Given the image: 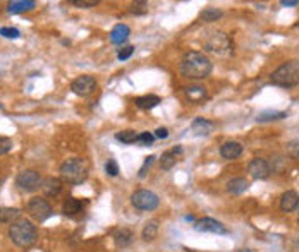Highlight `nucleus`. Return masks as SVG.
<instances>
[{
  "label": "nucleus",
  "instance_id": "1",
  "mask_svg": "<svg viewBox=\"0 0 299 252\" xmlns=\"http://www.w3.org/2000/svg\"><path fill=\"white\" fill-rule=\"evenodd\" d=\"M211 60L201 52H187L181 62V74L187 79H205L211 74Z\"/></svg>",
  "mask_w": 299,
  "mask_h": 252
},
{
  "label": "nucleus",
  "instance_id": "2",
  "mask_svg": "<svg viewBox=\"0 0 299 252\" xmlns=\"http://www.w3.org/2000/svg\"><path fill=\"white\" fill-rule=\"evenodd\" d=\"M9 238L18 247H29L38 238V230L28 220H18L9 227Z\"/></svg>",
  "mask_w": 299,
  "mask_h": 252
},
{
  "label": "nucleus",
  "instance_id": "3",
  "mask_svg": "<svg viewBox=\"0 0 299 252\" xmlns=\"http://www.w3.org/2000/svg\"><path fill=\"white\" fill-rule=\"evenodd\" d=\"M60 179L62 182H67L70 186H78V184L85 182L88 177V167L81 158H69L66 160L59 168Z\"/></svg>",
  "mask_w": 299,
  "mask_h": 252
},
{
  "label": "nucleus",
  "instance_id": "4",
  "mask_svg": "<svg viewBox=\"0 0 299 252\" xmlns=\"http://www.w3.org/2000/svg\"><path fill=\"white\" fill-rule=\"evenodd\" d=\"M272 84L280 88H294L299 84V60H289L282 63L270 76Z\"/></svg>",
  "mask_w": 299,
  "mask_h": 252
},
{
  "label": "nucleus",
  "instance_id": "5",
  "mask_svg": "<svg viewBox=\"0 0 299 252\" xmlns=\"http://www.w3.org/2000/svg\"><path fill=\"white\" fill-rule=\"evenodd\" d=\"M205 50L215 53V55L226 57L234 52V43L229 38V35H226L224 31H215L205 40Z\"/></svg>",
  "mask_w": 299,
  "mask_h": 252
},
{
  "label": "nucleus",
  "instance_id": "6",
  "mask_svg": "<svg viewBox=\"0 0 299 252\" xmlns=\"http://www.w3.org/2000/svg\"><path fill=\"white\" fill-rule=\"evenodd\" d=\"M131 203L136 210L141 211H153L155 208H159L160 199L155 192L152 190H146V189H139L131 196Z\"/></svg>",
  "mask_w": 299,
  "mask_h": 252
},
{
  "label": "nucleus",
  "instance_id": "7",
  "mask_svg": "<svg viewBox=\"0 0 299 252\" xmlns=\"http://www.w3.org/2000/svg\"><path fill=\"white\" fill-rule=\"evenodd\" d=\"M43 179L36 170H23L16 177V186L24 192H35L36 189L42 187Z\"/></svg>",
  "mask_w": 299,
  "mask_h": 252
},
{
  "label": "nucleus",
  "instance_id": "8",
  "mask_svg": "<svg viewBox=\"0 0 299 252\" xmlns=\"http://www.w3.org/2000/svg\"><path fill=\"white\" fill-rule=\"evenodd\" d=\"M28 214L36 221H45L52 216V206L48 204V201L43 199V197H33L28 203Z\"/></svg>",
  "mask_w": 299,
  "mask_h": 252
},
{
  "label": "nucleus",
  "instance_id": "9",
  "mask_svg": "<svg viewBox=\"0 0 299 252\" xmlns=\"http://www.w3.org/2000/svg\"><path fill=\"white\" fill-rule=\"evenodd\" d=\"M70 89L78 96H90L96 89V79L93 76H79L70 83Z\"/></svg>",
  "mask_w": 299,
  "mask_h": 252
},
{
  "label": "nucleus",
  "instance_id": "10",
  "mask_svg": "<svg viewBox=\"0 0 299 252\" xmlns=\"http://www.w3.org/2000/svg\"><path fill=\"white\" fill-rule=\"evenodd\" d=\"M248 172H250V175L253 177V179L265 180L270 177L272 170H270V165H268L267 160H263V158H254V160H251L250 167H248Z\"/></svg>",
  "mask_w": 299,
  "mask_h": 252
},
{
  "label": "nucleus",
  "instance_id": "11",
  "mask_svg": "<svg viewBox=\"0 0 299 252\" xmlns=\"http://www.w3.org/2000/svg\"><path fill=\"white\" fill-rule=\"evenodd\" d=\"M194 230L196 231H207V233H220L226 235L227 228L220 223V221L213 220V218H203V220L194 223Z\"/></svg>",
  "mask_w": 299,
  "mask_h": 252
},
{
  "label": "nucleus",
  "instance_id": "12",
  "mask_svg": "<svg viewBox=\"0 0 299 252\" xmlns=\"http://www.w3.org/2000/svg\"><path fill=\"white\" fill-rule=\"evenodd\" d=\"M86 203L81 199H76V197H69V199L64 201L62 204V213L69 218H76L85 211Z\"/></svg>",
  "mask_w": 299,
  "mask_h": 252
},
{
  "label": "nucleus",
  "instance_id": "13",
  "mask_svg": "<svg viewBox=\"0 0 299 252\" xmlns=\"http://www.w3.org/2000/svg\"><path fill=\"white\" fill-rule=\"evenodd\" d=\"M42 190L46 197H55L62 190V180L57 177H46L42 182Z\"/></svg>",
  "mask_w": 299,
  "mask_h": 252
},
{
  "label": "nucleus",
  "instance_id": "14",
  "mask_svg": "<svg viewBox=\"0 0 299 252\" xmlns=\"http://www.w3.org/2000/svg\"><path fill=\"white\" fill-rule=\"evenodd\" d=\"M299 208V194L296 190H287V192L282 194L280 197V210L285 213H291V211L298 210Z\"/></svg>",
  "mask_w": 299,
  "mask_h": 252
},
{
  "label": "nucleus",
  "instance_id": "15",
  "mask_svg": "<svg viewBox=\"0 0 299 252\" xmlns=\"http://www.w3.org/2000/svg\"><path fill=\"white\" fill-rule=\"evenodd\" d=\"M220 154L226 160H236V158H239L243 154V146L239 143H236V141H227L226 144H222Z\"/></svg>",
  "mask_w": 299,
  "mask_h": 252
},
{
  "label": "nucleus",
  "instance_id": "16",
  "mask_svg": "<svg viewBox=\"0 0 299 252\" xmlns=\"http://www.w3.org/2000/svg\"><path fill=\"white\" fill-rule=\"evenodd\" d=\"M213 129H215V124L207 119H194L193 124H191V132L194 136H208V134H211Z\"/></svg>",
  "mask_w": 299,
  "mask_h": 252
},
{
  "label": "nucleus",
  "instance_id": "17",
  "mask_svg": "<svg viewBox=\"0 0 299 252\" xmlns=\"http://www.w3.org/2000/svg\"><path fill=\"white\" fill-rule=\"evenodd\" d=\"M183 153V147L181 146H176L172 147V149L165 151V153L162 154V158H160V167L163 168V170H170V168L176 165L177 161V156Z\"/></svg>",
  "mask_w": 299,
  "mask_h": 252
},
{
  "label": "nucleus",
  "instance_id": "18",
  "mask_svg": "<svg viewBox=\"0 0 299 252\" xmlns=\"http://www.w3.org/2000/svg\"><path fill=\"white\" fill-rule=\"evenodd\" d=\"M36 7V4L33 0H14V2H9L7 12L9 14H21V12L33 11Z\"/></svg>",
  "mask_w": 299,
  "mask_h": 252
},
{
  "label": "nucleus",
  "instance_id": "19",
  "mask_svg": "<svg viewBox=\"0 0 299 252\" xmlns=\"http://www.w3.org/2000/svg\"><path fill=\"white\" fill-rule=\"evenodd\" d=\"M131 35V29L127 24H117L114 26V29L110 31V42L115 43V45H120V43H124L127 38H129Z\"/></svg>",
  "mask_w": 299,
  "mask_h": 252
},
{
  "label": "nucleus",
  "instance_id": "20",
  "mask_svg": "<svg viewBox=\"0 0 299 252\" xmlns=\"http://www.w3.org/2000/svg\"><path fill=\"white\" fill-rule=\"evenodd\" d=\"M114 240H115V245L117 247H127V245L133 244L134 240V235L129 228H119V230L114 233Z\"/></svg>",
  "mask_w": 299,
  "mask_h": 252
},
{
  "label": "nucleus",
  "instance_id": "21",
  "mask_svg": "<svg viewBox=\"0 0 299 252\" xmlns=\"http://www.w3.org/2000/svg\"><path fill=\"white\" fill-rule=\"evenodd\" d=\"M184 93H186L187 100L193 103H200L207 98V89L203 86H187V88H184Z\"/></svg>",
  "mask_w": 299,
  "mask_h": 252
},
{
  "label": "nucleus",
  "instance_id": "22",
  "mask_svg": "<svg viewBox=\"0 0 299 252\" xmlns=\"http://www.w3.org/2000/svg\"><path fill=\"white\" fill-rule=\"evenodd\" d=\"M160 102H162V100H160L159 96H155V95H144V96H139V98L134 100L136 106H138V108H141V110H152V108H155V106L159 105Z\"/></svg>",
  "mask_w": 299,
  "mask_h": 252
},
{
  "label": "nucleus",
  "instance_id": "23",
  "mask_svg": "<svg viewBox=\"0 0 299 252\" xmlns=\"http://www.w3.org/2000/svg\"><path fill=\"white\" fill-rule=\"evenodd\" d=\"M248 180L244 179V177H236V179H232V180H229L227 182V190H229L230 194H243V192H246L248 190Z\"/></svg>",
  "mask_w": 299,
  "mask_h": 252
},
{
  "label": "nucleus",
  "instance_id": "24",
  "mask_svg": "<svg viewBox=\"0 0 299 252\" xmlns=\"http://www.w3.org/2000/svg\"><path fill=\"white\" fill-rule=\"evenodd\" d=\"M157 235H159V221H155V220L148 221V223L143 227V231H141L143 240L144 242H152V240H155Z\"/></svg>",
  "mask_w": 299,
  "mask_h": 252
},
{
  "label": "nucleus",
  "instance_id": "25",
  "mask_svg": "<svg viewBox=\"0 0 299 252\" xmlns=\"http://www.w3.org/2000/svg\"><path fill=\"white\" fill-rule=\"evenodd\" d=\"M21 216V211L18 208H2L0 210V221L2 223H16Z\"/></svg>",
  "mask_w": 299,
  "mask_h": 252
},
{
  "label": "nucleus",
  "instance_id": "26",
  "mask_svg": "<svg viewBox=\"0 0 299 252\" xmlns=\"http://www.w3.org/2000/svg\"><path fill=\"white\" fill-rule=\"evenodd\" d=\"M222 16H224V12L218 11V9H215V7H207V9H205V11L200 14V19H201V21H205V22H213V21H218V19H220Z\"/></svg>",
  "mask_w": 299,
  "mask_h": 252
},
{
  "label": "nucleus",
  "instance_id": "27",
  "mask_svg": "<svg viewBox=\"0 0 299 252\" xmlns=\"http://www.w3.org/2000/svg\"><path fill=\"white\" fill-rule=\"evenodd\" d=\"M287 117L285 112H263L256 117V122H274V120H282Z\"/></svg>",
  "mask_w": 299,
  "mask_h": 252
},
{
  "label": "nucleus",
  "instance_id": "28",
  "mask_svg": "<svg viewBox=\"0 0 299 252\" xmlns=\"http://www.w3.org/2000/svg\"><path fill=\"white\" fill-rule=\"evenodd\" d=\"M115 139L119 141V143H122V144H133V143H136L138 134H136V130L127 129V130H122V132H117Z\"/></svg>",
  "mask_w": 299,
  "mask_h": 252
},
{
  "label": "nucleus",
  "instance_id": "29",
  "mask_svg": "<svg viewBox=\"0 0 299 252\" xmlns=\"http://www.w3.org/2000/svg\"><path fill=\"white\" fill-rule=\"evenodd\" d=\"M129 12H131V14H136V16L146 14V12H148L146 2H133V4H131V7H129Z\"/></svg>",
  "mask_w": 299,
  "mask_h": 252
},
{
  "label": "nucleus",
  "instance_id": "30",
  "mask_svg": "<svg viewBox=\"0 0 299 252\" xmlns=\"http://www.w3.org/2000/svg\"><path fill=\"white\" fill-rule=\"evenodd\" d=\"M153 141H155V134H150V132H141L138 134V139L136 143H139L141 146H152Z\"/></svg>",
  "mask_w": 299,
  "mask_h": 252
},
{
  "label": "nucleus",
  "instance_id": "31",
  "mask_svg": "<svg viewBox=\"0 0 299 252\" xmlns=\"http://www.w3.org/2000/svg\"><path fill=\"white\" fill-rule=\"evenodd\" d=\"M70 4L79 9H90L98 5V0H70Z\"/></svg>",
  "mask_w": 299,
  "mask_h": 252
},
{
  "label": "nucleus",
  "instance_id": "32",
  "mask_svg": "<svg viewBox=\"0 0 299 252\" xmlns=\"http://www.w3.org/2000/svg\"><path fill=\"white\" fill-rule=\"evenodd\" d=\"M0 35L4 36V38L16 40L21 36V33H19V29H16V28H7V26H4V28H0Z\"/></svg>",
  "mask_w": 299,
  "mask_h": 252
},
{
  "label": "nucleus",
  "instance_id": "33",
  "mask_svg": "<svg viewBox=\"0 0 299 252\" xmlns=\"http://www.w3.org/2000/svg\"><path fill=\"white\" fill-rule=\"evenodd\" d=\"M105 172H107V175H110V177H117V175H119V165H117L115 160H109V161H107Z\"/></svg>",
  "mask_w": 299,
  "mask_h": 252
},
{
  "label": "nucleus",
  "instance_id": "34",
  "mask_svg": "<svg viewBox=\"0 0 299 252\" xmlns=\"http://www.w3.org/2000/svg\"><path fill=\"white\" fill-rule=\"evenodd\" d=\"M287 154L294 160L299 158V141H292V143L287 144Z\"/></svg>",
  "mask_w": 299,
  "mask_h": 252
},
{
  "label": "nucleus",
  "instance_id": "35",
  "mask_svg": "<svg viewBox=\"0 0 299 252\" xmlns=\"http://www.w3.org/2000/svg\"><path fill=\"white\" fill-rule=\"evenodd\" d=\"M12 141L9 139V137H0V154H5L9 153V151L12 149Z\"/></svg>",
  "mask_w": 299,
  "mask_h": 252
},
{
  "label": "nucleus",
  "instance_id": "36",
  "mask_svg": "<svg viewBox=\"0 0 299 252\" xmlns=\"http://www.w3.org/2000/svg\"><path fill=\"white\" fill-rule=\"evenodd\" d=\"M133 53H134V46L129 45V46H124V48H120L119 50V55H117V57H119V60H127L131 55H133Z\"/></svg>",
  "mask_w": 299,
  "mask_h": 252
},
{
  "label": "nucleus",
  "instance_id": "37",
  "mask_svg": "<svg viewBox=\"0 0 299 252\" xmlns=\"http://www.w3.org/2000/svg\"><path fill=\"white\" fill-rule=\"evenodd\" d=\"M155 161V156L153 154H150V156H146V160H144V163H143V167H141V170H139V177L143 179L144 175H146V172H148V167Z\"/></svg>",
  "mask_w": 299,
  "mask_h": 252
},
{
  "label": "nucleus",
  "instance_id": "38",
  "mask_svg": "<svg viewBox=\"0 0 299 252\" xmlns=\"http://www.w3.org/2000/svg\"><path fill=\"white\" fill-rule=\"evenodd\" d=\"M155 137H159V139H167V137H169V130H167L165 127H160V129H157Z\"/></svg>",
  "mask_w": 299,
  "mask_h": 252
},
{
  "label": "nucleus",
  "instance_id": "39",
  "mask_svg": "<svg viewBox=\"0 0 299 252\" xmlns=\"http://www.w3.org/2000/svg\"><path fill=\"white\" fill-rule=\"evenodd\" d=\"M280 4L284 5V7H294V5L299 4V0H282Z\"/></svg>",
  "mask_w": 299,
  "mask_h": 252
},
{
  "label": "nucleus",
  "instance_id": "40",
  "mask_svg": "<svg viewBox=\"0 0 299 252\" xmlns=\"http://www.w3.org/2000/svg\"><path fill=\"white\" fill-rule=\"evenodd\" d=\"M243 252H251V251H243Z\"/></svg>",
  "mask_w": 299,
  "mask_h": 252
}]
</instances>
